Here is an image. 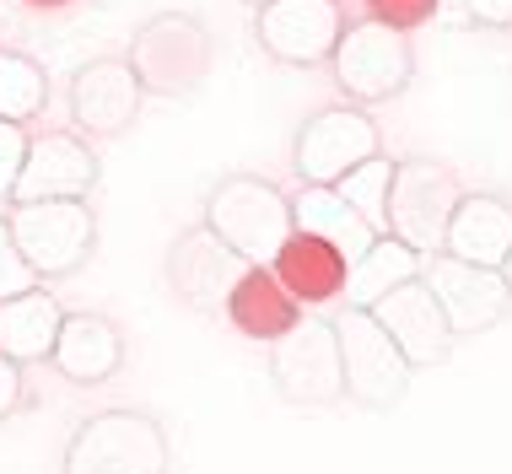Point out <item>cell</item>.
Returning a JSON list of instances; mask_svg holds the SVG:
<instances>
[{
  "label": "cell",
  "instance_id": "d6986e66",
  "mask_svg": "<svg viewBox=\"0 0 512 474\" xmlns=\"http://www.w3.org/2000/svg\"><path fill=\"white\" fill-rule=\"evenodd\" d=\"M49 361L71 383H103V378H114L124 361V334L103 313H65Z\"/></svg>",
  "mask_w": 512,
  "mask_h": 474
},
{
  "label": "cell",
  "instance_id": "7402d4cb",
  "mask_svg": "<svg viewBox=\"0 0 512 474\" xmlns=\"http://www.w3.org/2000/svg\"><path fill=\"white\" fill-rule=\"evenodd\" d=\"M421 275V254L405 248L399 237H372V248L362 259H351V275H345V308H372V302L383 297V291H394L399 281H415Z\"/></svg>",
  "mask_w": 512,
  "mask_h": 474
},
{
  "label": "cell",
  "instance_id": "d4e9b609",
  "mask_svg": "<svg viewBox=\"0 0 512 474\" xmlns=\"http://www.w3.org/2000/svg\"><path fill=\"white\" fill-rule=\"evenodd\" d=\"M33 286H38L33 264L22 259V248L11 243V227L0 221V302H6V297H22V291H33Z\"/></svg>",
  "mask_w": 512,
  "mask_h": 474
},
{
  "label": "cell",
  "instance_id": "cb8c5ba5",
  "mask_svg": "<svg viewBox=\"0 0 512 474\" xmlns=\"http://www.w3.org/2000/svg\"><path fill=\"white\" fill-rule=\"evenodd\" d=\"M389 178H394V162L378 151V157H367L362 167H351V173L335 184V194H340V200L351 205V211L362 216L378 237H383V205H389Z\"/></svg>",
  "mask_w": 512,
  "mask_h": 474
},
{
  "label": "cell",
  "instance_id": "7a4b0ae2",
  "mask_svg": "<svg viewBox=\"0 0 512 474\" xmlns=\"http://www.w3.org/2000/svg\"><path fill=\"white\" fill-rule=\"evenodd\" d=\"M205 227L243 264H270L275 248L292 237V200L254 173H232L205 200Z\"/></svg>",
  "mask_w": 512,
  "mask_h": 474
},
{
  "label": "cell",
  "instance_id": "8992f818",
  "mask_svg": "<svg viewBox=\"0 0 512 474\" xmlns=\"http://www.w3.org/2000/svg\"><path fill=\"white\" fill-rule=\"evenodd\" d=\"M335 81L340 92L351 97L356 108H372V103H394L405 97L410 76H415V54H410V38L399 27H383V22H345L335 54Z\"/></svg>",
  "mask_w": 512,
  "mask_h": 474
},
{
  "label": "cell",
  "instance_id": "5b68a950",
  "mask_svg": "<svg viewBox=\"0 0 512 474\" xmlns=\"http://www.w3.org/2000/svg\"><path fill=\"white\" fill-rule=\"evenodd\" d=\"M340 340V372H345V399H356L362 410H394L410 394V361L399 356V345L383 334V324L367 308H340L335 318Z\"/></svg>",
  "mask_w": 512,
  "mask_h": 474
},
{
  "label": "cell",
  "instance_id": "ffe728a7",
  "mask_svg": "<svg viewBox=\"0 0 512 474\" xmlns=\"http://www.w3.org/2000/svg\"><path fill=\"white\" fill-rule=\"evenodd\" d=\"M60 318H65L60 302H54L44 286L22 291V297H6L0 302V356H11L17 367H27V361H49Z\"/></svg>",
  "mask_w": 512,
  "mask_h": 474
},
{
  "label": "cell",
  "instance_id": "5bb4252c",
  "mask_svg": "<svg viewBox=\"0 0 512 474\" xmlns=\"http://www.w3.org/2000/svg\"><path fill=\"white\" fill-rule=\"evenodd\" d=\"M98 157L81 135H38L27 141V162L17 173V189H11V205L17 200H87L98 189Z\"/></svg>",
  "mask_w": 512,
  "mask_h": 474
},
{
  "label": "cell",
  "instance_id": "277c9868",
  "mask_svg": "<svg viewBox=\"0 0 512 474\" xmlns=\"http://www.w3.org/2000/svg\"><path fill=\"white\" fill-rule=\"evenodd\" d=\"M464 200V184L453 167H442L432 157H410L394 162L389 178V205H383V232L399 237L415 254H442V232H448L453 205Z\"/></svg>",
  "mask_w": 512,
  "mask_h": 474
},
{
  "label": "cell",
  "instance_id": "4316f807",
  "mask_svg": "<svg viewBox=\"0 0 512 474\" xmlns=\"http://www.w3.org/2000/svg\"><path fill=\"white\" fill-rule=\"evenodd\" d=\"M22 162H27V130H22V124H6V119H0V200H11Z\"/></svg>",
  "mask_w": 512,
  "mask_h": 474
},
{
  "label": "cell",
  "instance_id": "4dcf8cb0",
  "mask_svg": "<svg viewBox=\"0 0 512 474\" xmlns=\"http://www.w3.org/2000/svg\"><path fill=\"white\" fill-rule=\"evenodd\" d=\"M502 281H507V291H512V248H507V259H502Z\"/></svg>",
  "mask_w": 512,
  "mask_h": 474
},
{
  "label": "cell",
  "instance_id": "f1b7e54d",
  "mask_svg": "<svg viewBox=\"0 0 512 474\" xmlns=\"http://www.w3.org/2000/svg\"><path fill=\"white\" fill-rule=\"evenodd\" d=\"M464 11L480 27H512V0H464Z\"/></svg>",
  "mask_w": 512,
  "mask_h": 474
},
{
  "label": "cell",
  "instance_id": "f546056e",
  "mask_svg": "<svg viewBox=\"0 0 512 474\" xmlns=\"http://www.w3.org/2000/svg\"><path fill=\"white\" fill-rule=\"evenodd\" d=\"M22 6H27V11H65L71 0H22Z\"/></svg>",
  "mask_w": 512,
  "mask_h": 474
},
{
  "label": "cell",
  "instance_id": "2e32d148",
  "mask_svg": "<svg viewBox=\"0 0 512 474\" xmlns=\"http://www.w3.org/2000/svg\"><path fill=\"white\" fill-rule=\"evenodd\" d=\"M507 248H512V205L502 194H469L464 189V200L448 216V232H442V254L502 270Z\"/></svg>",
  "mask_w": 512,
  "mask_h": 474
},
{
  "label": "cell",
  "instance_id": "7c38bea8",
  "mask_svg": "<svg viewBox=\"0 0 512 474\" xmlns=\"http://www.w3.org/2000/svg\"><path fill=\"white\" fill-rule=\"evenodd\" d=\"M367 313L383 324V334L399 345V356H405L410 367H442V361L453 356V329H448V318H442L432 286H426L421 275H415V281H399L394 291H383Z\"/></svg>",
  "mask_w": 512,
  "mask_h": 474
},
{
  "label": "cell",
  "instance_id": "484cf974",
  "mask_svg": "<svg viewBox=\"0 0 512 474\" xmlns=\"http://www.w3.org/2000/svg\"><path fill=\"white\" fill-rule=\"evenodd\" d=\"M442 0H367V17L383 22V27H399V33H410V27L432 22Z\"/></svg>",
  "mask_w": 512,
  "mask_h": 474
},
{
  "label": "cell",
  "instance_id": "8fae6325",
  "mask_svg": "<svg viewBox=\"0 0 512 474\" xmlns=\"http://www.w3.org/2000/svg\"><path fill=\"white\" fill-rule=\"evenodd\" d=\"M345 33L340 0H265L254 38L281 65H324Z\"/></svg>",
  "mask_w": 512,
  "mask_h": 474
},
{
  "label": "cell",
  "instance_id": "ba28073f",
  "mask_svg": "<svg viewBox=\"0 0 512 474\" xmlns=\"http://www.w3.org/2000/svg\"><path fill=\"white\" fill-rule=\"evenodd\" d=\"M270 383L286 404H340L345 372H340V340L329 318H297L281 340H270Z\"/></svg>",
  "mask_w": 512,
  "mask_h": 474
},
{
  "label": "cell",
  "instance_id": "1f68e13d",
  "mask_svg": "<svg viewBox=\"0 0 512 474\" xmlns=\"http://www.w3.org/2000/svg\"><path fill=\"white\" fill-rule=\"evenodd\" d=\"M248 6H265V0H248Z\"/></svg>",
  "mask_w": 512,
  "mask_h": 474
},
{
  "label": "cell",
  "instance_id": "9c48e42d",
  "mask_svg": "<svg viewBox=\"0 0 512 474\" xmlns=\"http://www.w3.org/2000/svg\"><path fill=\"white\" fill-rule=\"evenodd\" d=\"M383 141H378V124H372L356 103H340V108H318V114L297 130V178L302 184H324L335 189L351 167H362L367 157H378Z\"/></svg>",
  "mask_w": 512,
  "mask_h": 474
},
{
  "label": "cell",
  "instance_id": "52a82bcc",
  "mask_svg": "<svg viewBox=\"0 0 512 474\" xmlns=\"http://www.w3.org/2000/svg\"><path fill=\"white\" fill-rule=\"evenodd\" d=\"M65 474H168V437L141 410H103L71 437Z\"/></svg>",
  "mask_w": 512,
  "mask_h": 474
},
{
  "label": "cell",
  "instance_id": "e0dca14e",
  "mask_svg": "<svg viewBox=\"0 0 512 474\" xmlns=\"http://www.w3.org/2000/svg\"><path fill=\"white\" fill-rule=\"evenodd\" d=\"M270 270L297 302H335L345 291V275H351V259L335 243H324V237L292 227V237L275 248Z\"/></svg>",
  "mask_w": 512,
  "mask_h": 474
},
{
  "label": "cell",
  "instance_id": "83f0119b",
  "mask_svg": "<svg viewBox=\"0 0 512 474\" xmlns=\"http://www.w3.org/2000/svg\"><path fill=\"white\" fill-rule=\"evenodd\" d=\"M22 410V367L11 356H0V421Z\"/></svg>",
  "mask_w": 512,
  "mask_h": 474
},
{
  "label": "cell",
  "instance_id": "4fadbf2b",
  "mask_svg": "<svg viewBox=\"0 0 512 474\" xmlns=\"http://www.w3.org/2000/svg\"><path fill=\"white\" fill-rule=\"evenodd\" d=\"M248 270V264L232 254L221 237L205 227H189L178 243L168 248V286L178 291V302L195 313H221L232 297V286H238V275Z\"/></svg>",
  "mask_w": 512,
  "mask_h": 474
},
{
  "label": "cell",
  "instance_id": "30bf717a",
  "mask_svg": "<svg viewBox=\"0 0 512 474\" xmlns=\"http://www.w3.org/2000/svg\"><path fill=\"white\" fill-rule=\"evenodd\" d=\"M421 281L432 286V297L453 334H480L512 313V291L502 281V270H486V264H464L453 254H426Z\"/></svg>",
  "mask_w": 512,
  "mask_h": 474
},
{
  "label": "cell",
  "instance_id": "9a60e30c",
  "mask_svg": "<svg viewBox=\"0 0 512 474\" xmlns=\"http://www.w3.org/2000/svg\"><path fill=\"white\" fill-rule=\"evenodd\" d=\"M141 97L130 60H92L71 76V119L87 135H124L141 114Z\"/></svg>",
  "mask_w": 512,
  "mask_h": 474
},
{
  "label": "cell",
  "instance_id": "3957f363",
  "mask_svg": "<svg viewBox=\"0 0 512 474\" xmlns=\"http://www.w3.org/2000/svg\"><path fill=\"white\" fill-rule=\"evenodd\" d=\"M6 227L38 281H60L81 270L98 248V216L87 200H17Z\"/></svg>",
  "mask_w": 512,
  "mask_h": 474
},
{
  "label": "cell",
  "instance_id": "6da1fadb",
  "mask_svg": "<svg viewBox=\"0 0 512 474\" xmlns=\"http://www.w3.org/2000/svg\"><path fill=\"white\" fill-rule=\"evenodd\" d=\"M216 65V44H211V27L189 11H162L135 27V44H130V71L141 81V92L157 97H189L211 81Z\"/></svg>",
  "mask_w": 512,
  "mask_h": 474
},
{
  "label": "cell",
  "instance_id": "ac0fdd59",
  "mask_svg": "<svg viewBox=\"0 0 512 474\" xmlns=\"http://www.w3.org/2000/svg\"><path fill=\"white\" fill-rule=\"evenodd\" d=\"M221 313L232 318V329H238V334H248V340H259V345H270V340H281V334L302 318V302H297L281 281H275L270 264H248Z\"/></svg>",
  "mask_w": 512,
  "mask_h": 474
},
{
  "label": "cell",
  "instance_id": "603a6c76",
  "mask_svg": "<svg viewBox=\"0 0 512 474\" xmlns=\"http://www.w3.org/2000/svg\"><path fill=\"white\" fill-rule=\"evenodd\" d=\"M49 103V76L44 65H33L17 49H0V119L6 124H27L38 119Z\"/></svg>",
  "mask_w": 512,
  "mask_h": 474
},
{
  "label": "cell",
  "instance_id": "44dd1931",
  "mask_svg": "<svg viewBox=\"0 0 512 474\" xmlns=\"http://www.w3.org/2000/svg\"><path fill=\"white\" fill-rule=\"evenodd\" d=\"M292 227L324 237V243H335L345 259H362L372 248V237H378L335 189H324V184H302V194L292 200Z\"/></svg>",
  "mask_w": 512,
  "mask_h": 474
}]
</instances>
